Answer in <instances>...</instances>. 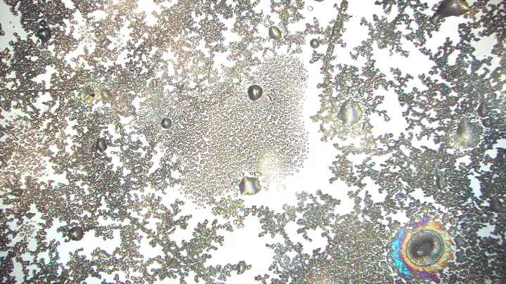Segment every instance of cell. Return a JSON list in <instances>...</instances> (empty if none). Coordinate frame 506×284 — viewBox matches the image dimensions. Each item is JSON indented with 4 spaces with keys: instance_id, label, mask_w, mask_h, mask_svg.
Instances as JSON below:
<instances>
[{
    "instance_id": "cell-1",
    "label": "cell",
    "mask_w": 506,
    "mask_h": 284,
    "mask_svg": "<svg viewBox=\"0 0 506 284\" xmlns=\"http://www.w3.org/2000/svg\"><path fill=\"white\" fill-rule=\"evenodd\" d=\"M405 263L418 272L434 273L453 259L450 236L436 223H429L408 232L401 247Z\"/></svg>"
},
{
    "instance_id": "cell-2",
    "label": "cell",
    "mask_w": 506,
    "mask_h": 284,
    "mask_svg": "<svg viewBox=\"0 0 506 284\" xmlns=\"http://www.w3.org/2000/svg\"><path fill=\"white\" fill-rule=\"evenodd\" d=\"M79 233H82V230L79 227L74 228L70 231V235L71 238L74 240H78L81 238L82 235H79Z\"/></svg>"
}]
</instances>
